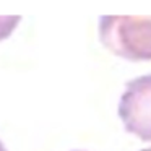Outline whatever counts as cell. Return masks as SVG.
Instances as JSON below:
<instances>
[{"label":"cell","mask_w":151,"mask_h":151,"mask_svg":"<svg viewBox=\"0 0 151 151\" xmlns=\"http://www.w3.org/2000/svg\"><path fill=\"white\" fill-rule=\"evenodd\" d=\"M141 151H151V148H146V150H141Z\"/></svg>","instance_id":"cell-5"},{"label":"cell","mask_w":151,"mask_h":151,"mask_svg":"<svg viewBox=\"0 0 151 151\" xmlns=\"http://www.w3.org/2000/svg\"><path fill=\"white\" fill-rule=\"evenodd\" d=\"M119 117L127 132L151 141V75L127 83L119 102Z\"/></svg>","instance_id":"cell-2"},{"label":"cell","mask_w":151,"mask_h":151,"mask_svg":"<svg viewBox=\"0 0 151 151\" xmlns=\"http://www.w3.org/2000/svg\"><path fill=\"white\" fill-rule=\"evenodd\" d=\"M99 37L106 49L125 60H151V17H101Z\"/></svg>","instance_id":"cell-1"},{"label":"cell","mask_w":151,"mask_h":151,"mask_svg":"<svg viewBox=\"0 0 151 151\" xmlns=\"http://www.w3.org/2000/svg\"><path fill=\"white\" fill-rule=\"evenodd\" d=\"M0 151H7V148H5V145L0 141Z\"/></svg>","instance_id":"cell-4"},{"label":"cell","mask_w":151,"mask_h":151,"mask_svg":"<svg viewBox=\"0 0 151 151\" xmlns=\"http://www.w3.org/2000/svg\"><path fill=\"white\" fill-rule=\"evenodd\" d=\"M21 21L20 15H7V17H0V41L7 39L12 33L15 31V28L18 26V23Z\"/></svg>","instance_id":"cell-3"}]
</instances>
